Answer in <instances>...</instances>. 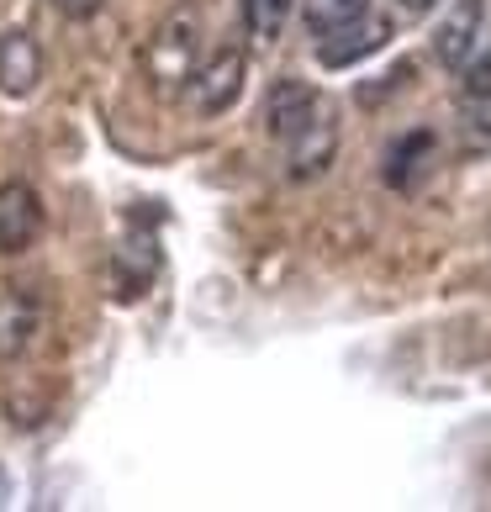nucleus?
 <instances>
[{"label":"nucleus","mask_w":491,"mask_h":512,"mask_svg":"<svg viewBox=\"0 0 491 512\" xmlns=\"http://www.w3.org/2000/svg\"><path fill=\"white\" fill-rule=\"evenodd\" d=\"M201 64V27L196 16H169V22L143 43V80L154 96H180L191 69Z\"/></svg>","instance_id":"nucleus-1"},{"label":"nucleus","mask_w":491,"mask_h":512,"mask_svg":"<svg viewBox=\"0 0 491 512\" xmlns=\"http://www.w3.org/2000/svg\"><path fill=\"white\" fill-rule=\"evenodd\" d=\"M243 80H249V59H243V48H217L206 64L191 69V80H185V106L196 111V117H222L238 96H243Z\"/></svg>","instance_id":"nucleus-2"},{"label":"nucleus","mask_w":491,"mask_h":512,"mask_svg":"<svg viewBox=\"0 0 491 512\" xmlns=\"http://www.w3.org/2000/svg\"><path fill=\"white\" fill-rule=\"evenodd\" d=\"M486 16H491V0H455L444 11V22L433 27V59L460 74L486 43Z\"/></svg>","instance_id":"nucleus-3"},{"label":"nucleus","mask_w":491,"mask_h":512,"mask_svg":"<svg viewBox=\"0 0 491 512\" xmlns=\"http://www.w3.org/2000/svg\"><path fill=\"white\" fill-rule=\"evenodd\" d=\"M48 328V296L37 286L0 291V359H22Z\"/></svg>","instance_id":"nucleus-4"},{"label":"nucleus","mask_w":491,"mask_h":512,"mask_svg":"<svg viewBox=\"0 0 491 512\" xmlns=\"http://www.w3.org/2000/svg\"><path fill=\"white\" fill-rule=\"evenodd\" d=\"M328 101L317 96V85L296 80V74H286V80L270 85V96H264V132H270L275 143H291L301 127H307L317 111H323Z\"/></svg>","instance_id":"nucleus-5"},{"label":"nucleus","mask_w":491,"mask_h":512,"mask_svg":"<svg viewBox=\"0 0 491 512\" xmlns=\"http://www.w3.org/2000/svg\"><path fill=\"white\" fill-rule=\"evenodd\" d=\"M280 148H286V175L291 180L328 175V164L338 159V117H333V106H323L291 143H280Z\"/></svg>","instance_id":"nucleus-6"},{"label":"nucleus","mask_w":491,"mask_h":512,"mask_svg":"<svg viewBox=\"0 0 491 512\" xmlns=\"http://www.w3.org/2000/svg\"><path fill=\"white\" fill-rule=\"evenodd\" d=\"M43 233V196L27 180L0 185V254H27Z\"/></svg>","instance_id":"nucleus-7"},{"label":"nucleus","mask_w":491,"mask_h":512,"mask_svg":"<svg viewBox=\"0 0 491 512\" xmlns=\"http://www.w3.org/2000/svg\"><path fill=\"white\" fill-rule=\"evenodd\" d=\"M386 37H391V22H386V16H370V11H365V16H354L349 27L323 32V43H317V59H323L328 69H349V64L370 59V53H381Z\"/></svg>","instance_id":"nucleus-8"},{"label":"nucleus","mask_w":491,"mask_h":512,"mask_svg":"<svg viewBox=\"0 0 491 512\" xmlns=\"http://www.w3.org/2000/svg\"><path fill=\"white\" fill-rule=\"evenodd\" d=\"M154 270H159V249L148 233H132L117 243L111 254V296L117 301H138L148 286H154Z\"/></svg>","instance_id":"nucleus-9"},{"label":"nucleus","mask_w":491,"mask_h":512,"mask_svg":"<svg viewBox=\"0 0 491 512\" xmlns=\"http://www.w3.org/2000/svg\"><path fill=\"white\" fill-rule=\"evenodd\" d=\"M43 80V48L27 32H0V96H32Z\"/></svg>","instance_id":"nucleus-10"},{"label":"nucleus","mask_w":491,"mask_h":512,"mask_svg":"<svg viewBox=\"0 0 491 512\" xmlns=\"http://www.w3.org/2000/svg\"><path fill=\"white\" fill-rule=\"evenodd\" d=\"M433 154H439V138H433L428 127H412L386 154V185L391 191H418V180L433 169Z\"/></svg>","instance_id":"nucleus-11"},{"label":"nucleus","mask_w":491,"mask_h":512,"mask_svg":"<svg viewBox=\"0 0 491 512\" xmlns=\"http://www.w3.org/2000/svg\"><path fill=\"white\" fill-rule=\"evenodd\" d=\"M291 6L296 0H243V27H249L254 43H275L291 22Z\"/></svg>","instance_id":"nucleus-12"},{"label":"nucleus","mask_w":491,"mask_h":512,"mask_svg":"<svg viewBox=\"0 0 491 512\" xmlns=\"http://www.w3.org/2000/svg\"><path fill=\"white\" fill-rule=\"evenodd\" d=\"M370 11V0H307V27L323 37L333 27H349L354 16H365Z\"/></svg>","instance_id":"nucleus-13"},{"label":"nucleus","mask_w":491,"mask_h":512,"mask_svg":"<svg viewBox=\"0 0 491 512\" xmlns=\"http://www.w3.org/2000/svg\"><path fill=\"white\" fill-rule=\"evenodd\" d=\"M465 106H476V111H491V53L481 59H470L465 64Z\"/></svg>","instance_id":"nucleus-14"},{"label":"nucleus","mask_w":491,"mask_h":512,"mask_svg":"<svg viewBox=\"0 0 491 512\" xmlns=\"http://www.w3.org/2000/svg\"><path fill=\"white\" fill-rule=\"evenodd\" d=\"M53 6H64L69 16H90V11H101V0H53Z\"/></svg>","instance_id":"nucleus-15"},{"label":"nucleus","mask_w":491,"mask_h":512,"mask_svg":"<svg viewBox=\"0 0 491 512\" xmlns=\"http://www.w3.org/2000/svg\"><path fill=\"white\" fill-rule=\"evenodd\" d=\"M402 11H412V16H423V11H433V0H396Z\"/></svg>","instance_id":"nucleus-16"},{"label":"nucleus","mask_w":491,"mask_h":512,"mask_svg":"<svg viewBox=\"0 0 491 512\" xmlns=\"http://www.w3.org/2000/svg\"><path fill=\"white\" fill-rule=\"evenodd\" d=\"M11 502V476H6V465H0V507Z\"/></svg>","instance_id":"nucleus-17"}]
</instances>
